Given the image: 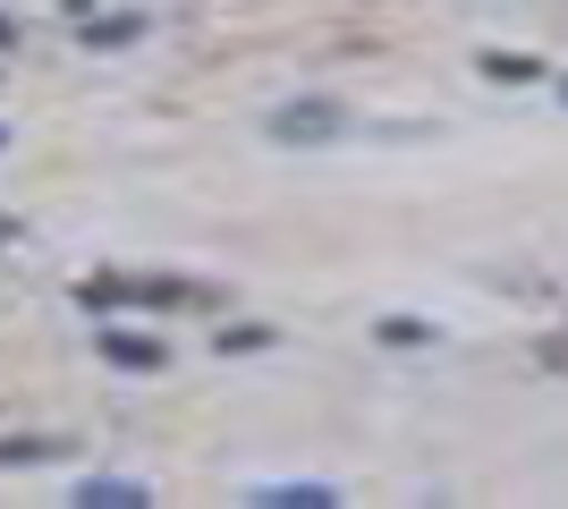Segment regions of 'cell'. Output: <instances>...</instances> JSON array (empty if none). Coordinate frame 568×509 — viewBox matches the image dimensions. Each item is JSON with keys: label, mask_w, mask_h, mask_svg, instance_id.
Segmentation results:
<instances>
[{"label": "cell", "mask_w": 568, "mask_h": 509, "mask_svg": "<svg viewBox=\"0 0 568 509\" xmlns=\"http://www.w3.org/2000/svg\"><path fill=\"white\" fill-rule=\"evenodd\" d=\"M263 501H281V509H314V501H332V492H323V485H272Z\"/></svg>", "instance_id": "cell-3"}, {"label": "cell", "mask_w": 568, "mask_h": 509, "mask_svg": "<svg viewBox=\"0 0 568 509\" xmlns=\"http://www.w3.org/2000/svg\"><path fill=\"white\" fill-rule=\"evenodd\" d=\"M111 357H119V365H153L162 348H153V339H128V332H111Z\"/></svg>", "instance_id": "cell-4"}, {"label": "cell", "mask_w": 568, "mask_h": 509, "mask_svg": "<svg viewBox=\"0 0 568 509\" xmlns=\"http://www.w3.org/2000/svg\"><path fill=\"white\" fill-rule=\"evenodd\" d=\"M77 501H144V485H119V476H85Z\"/></svg>", "instance_id": "cell-2"}, {"label": "cell", "mask_w": 568, "mask_h": 509, "mask_svg": "<svg viewBox=\"0 0 568 509\" xmlns=\"http://www.w3.org/2000/svg\"><path fill=\"white\" fill-rule=\"evenodd\" d=\"M0 238H9V221H0Z\"/></svg>", "instance_id": "cell-5"}, {"label": "cell", "mask_w": 568, "mask_h": 509, "mask_svg": "<svg viewBox=\"0 0 568 509\" xmlns=\"http://www.w3.org/2000/svg\"><path fill=\"white\" fill-rule=\"evenodd\" d=\"M272 136H339V111L332 102H297V111L272 120Z\"/></svg>", "instance_id": "cell-1"}]
</instances>
